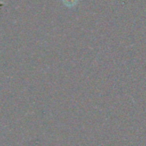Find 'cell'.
Here are the masks:
<instances>
[{
	"label": "cell",
	"mask_w": 146,
	"mask_h": 146,
	"mask_svg": "<svg viewBox=\"0 0 146 146\" xmlns=\"http://www.w3.org/2000/svg\"><path fill=\"white\" fill-rule=\"evenodd\" d=\"M64 3L67 6H72L76 4V0H64Z\"/></svg>",
	"instance_id": "cell-1"
}]
</instances>
